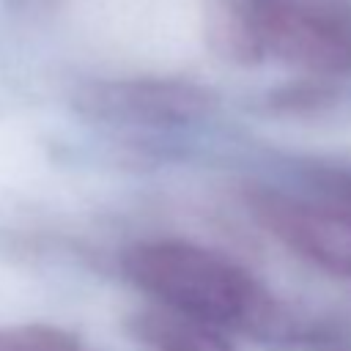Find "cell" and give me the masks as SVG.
<instances>
[{
    "label": "cell",
    "instance_id": "obj_7",
    "mask_svg": "<svg viewBox=\"0 0 351 351\" xmlns=\"http://www.w3.org/2000/svg\"><path fill=\"white\" fill-rule=\"evenodd\" d=\"M0 351H85L82 343L49 324H19L0 329Z\"/></svg>",
    "mask_w": 351,
    "mask_h": 351
},
{
    "label": "cell",
    "instance_id": "obj_8",
    "mask_svg": "<svg viewBox=\"0 0 351 351\" xmlns=\"http://www.w3.org/2000/svg\"><path fill=\"white\" fill-rule=\"evenodd\" d=\"M310 184L326 206L351 217V167H315L310 170Z\"/></svg>",
    "mask_w": 351,
    "mask_h": 351
},
{
    "label": "cell",
    "instance_id": "obj_1",
    "mask_svg": "<svg viewBox=\"0 0 351 351\" xmlns=\"http://www.w3.org/2000/svg\"><path fill=\"white\" fill-rule=\"evenodd\" d=\"M123 274L165 310L252 337L291 335V318L239 263L186 241H143L123 252Z\"/></svg>",
    "mask_w": 351,
    "mask_h": 351
},
{
    "label": "cell",
    "instance_id": "obj_4",
    "mask_svg": "<svg viewBox=\"0 0 351 351\" xmlns=\"http://www.w3.org/2000/svg\"><path fill=\"white\" fill-rule=\"evenodd\" d=\"M250 211L299 258L326 274L351 280V217L326 203H307L274 189H255Z\"/></svg>",
    "mask_w": 351,
    "mask_h": 351
},
{
    "label": "cell",
    "instance_id": "obj_6",
    "mask_svg": "<svg viewBox=\"0 0 351 351\" xmlns=\"http://www.w3.org/2000/svg\"><path fill=\"white\" fill-rule=\"evenodd\" d=\"M208 44L214 47L217 55L233 60V63H258L263 60L244 0H222L217 8L208 14V27H206Z\"/></svg>",
    "mask_w": 351,
    "mask_h": 351
},
{
    "label": "cell",
    "instance_id": "obj_5",
    "mask_svg": "<svg viewBox=\"0 0 351 351\" xmlns=\"http://www.w3.org/2000/svg\"><path fill=\"white\" fill-rule=\"evenodd\" d=\"M132 329L151 351H236L219 329L165 307L134 315Z\"/></svg>",
    "mask_w": 351,
    "mask_h": 351
},
{
    "label": "cell",
    "instance_id": "obj_2",
    "mask_svg": "<svg viewBox=\"0 0 351 351\" xmlns=\"http://www.w3.org/2000/svg\"><path fill=\"white\" fill-rule=\"evenodd\" d=\"M261 55L318 77L351 71V5L343 0H244Z\"/></svg>",
    "mask_w": 351,
    "mask_h": 351
},
{
    "label": "cell",
    "instance_id": "obj_3",
    "mask_svg": "<svg viewBox=\"0 0 351 351\" xmlns=\"http://www.w3.org/2000/svg\"><path fill=\"white\" fill-rule=\"evenodd\" d=\"M74 107L99 121L137 126H186L217 107V93L186 80H110L82 85Z\"/></svg>",
    "mask_w": 351,
    "mask_h": 351
}]
</instances>
